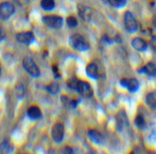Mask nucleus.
I'll return each instance as SVG.
<instances>
[{"label": "nucleus", "mask_w": 156, "mask_h": 154, "mask_svg": "<svg viewBox=\"0 0 156 154\" xmlns=\"http://www.w3.org/2000/svg\"><path fill=\"white\" fill-rule=\"evenodd\" d=\"M0 39H1V33H0Z\"/></svg>", "instance_id": "c85d7f7f"}, {"label": "nucleus", "mask_w": 156, "mask_h": 154, "mask_svg": "<svg viewBox=\"0 0 156 154\" xmlns=\"http://www.w3.org/2000/svg\"><path fill=\"white\" fill-rule=\"evenodd\" d=\"M22 3H27L28 2V0H22Z\"/></svg>", "instance_id": "cd10ccee"}, {"label": "nucleus", "mask_w": 156, "mask_h": 154, "mask_svg": "<svg viewBox=\"0 0 156 154\" xmlns=\"http://www.w3.org/2000/svg\"><path fill=\"white\" fill-rule=\"evenodd\" d=\"M78 80L75 78H72L70 79H69L67 81V86L70 87V89L72 90H76V87H77V84H78Z\"/></svg>", "instance_id": "4be33fe9"}, {"label": "nucleus", "mask_w": 156, "mask_h": 154, "mask_svg": "<svg viewBox=\"0 0 156 154\" xmlns=\"http://www.w3.org/2000/svg\"><path fill=\"white\" fill-rule=\"evenodd\" d=\"M43 22L48 27L54 29L61 28L63 25V18L59 16H46L43 17Z\"/></svg>", "instance_id": "7ed1b4c3"}, {"label": "nucleus", "mask_w": 156, "mask_h": 154, "mask_svg": "<svg viewBox=\"0 0 156 154\" xmlns=\"http://www.w3.org/2000/svg\"><path fill=\"white\" fill-rule=\"evenodd\" d=\"M22 65H23L25 70L31 76L34 77V78H37L40 76V74H41L40 70L35 62L33 61L32 58H29V57H26L24 58L23 61H22Z\"/></svg>", "instance_id": "f03ea898"}, {"label": "nucleus", "mask_w": 156, "mask_h": 154, "mask_svg": "<svg viewBox=\"0 0 156 154\" xmlns=\"http://www.w3.org/2000/svg\"><path fill=\"white\" fill-rule=\"evenodd\" d=\"M27 114L31 120H37L41 117V110L36 106H32L28 108Z\"/></svg>", "instance_id": "f8f14e48"}, {"label": "nucleus", "mask_w": 156, "mask_h": 154, "mask_svg": "<svg viewBox=\"0 0 156 154\" xmlns=\"http://www.w3.org/2000/svg\"><path fill=\"white\" fill-rule=\"evenodd\" d=\"M135 124L139 129H144L145 127V121L143 116L138 115L135 120Z\"/></svg>", "instance_id": "a211bd4d"}, {"label": "nucleus", "mask_w": 156, "mask_h": 154, "mask_svg": "<svg viewBox=\"0 0 156 154\" xmlns=\"http://www.w3.org/2000/svg\"><path fill=\"white\" fill-rule=\"evenodd\" d=\"M41 6L45 11H51L55 7V3L54 0H41Z\"/></svg>", "instance_id": "dca6fc26"}, {"label": "nucleus", "mask_w": 156, "mask_h": 154, "mask_svg": "<svg viewBox=\"0 0 156 154\" xmlns=\"http://www.w3.org/2000/svg\"><path fill=\"white\" fill-rule=\"evenodd\" d=\"M46 89L51 94H56L59 91V86L56 82H52L51 84L47 86Z\"/></svg>", "instance_id": "6ab92c4d"}, {"label": "nucleus", "mask_w": 156, "mask_h": 154, "mask_svg": "<svg viewBox=\"0 0 156 154\" xmlns=\"http://www.w3.org/2000/svg\"><path fill=\"white\" fill-rule=\"evenodd\" d=\"M139 73H145L148 75L149 76L155 77L156 76V64L152 62H148V64L139 71Z\"/></svg>", "instance_id": "9d476101"}, {"label": "nucleus", "mask_w": 156, "mask_h": 154, "mask_svg": "<svg viewBox=\"0 0 156 154\" xmlns=\"http://www.w3.org/2000/svg\"><path fill=\"white\" fill-rule=\"evenodd\" d=\"M76 91L80 93L85 98H90L94 94V91H93L91 86L87 82L83 81H78Z\"/></svg>", "instance_id": "0eeeda50"}, {"label": "nucleus", "mask_w": 156, "mask_h": 154, "mask_svg": "<svg viewBox=\"0 0 156 154\" xmlns=\"http://www.w3.org/2000/svg\"><path fill=\"white\" fill-rule=\"evenodd\" d=\"M15 13V6L11 2H5L0 4V19L7 20Z\"/></svg>", "instance_id": "39448f33"}, {"label": "nucleus", "mask_w": 156, "mask_h": 154, "mask_svg": "<svg viewBox=\"0 0 156 154\" xmlns=\"http://www.w3.org/2000/svg\"><path fill=\"white\" fill-rule=\"evenodd\" d=\"M120 84L122 86V87H126L127 84V79L126 78H124V79H122L120 81Z\"/></svg>", "instance_id": "bb28decb"}, {"label": "nucleus", "mask_w": 156, "mask_h": 154, "mask_svg": "<svg viewBox=\"0 0 156 154\" xmlns=\"http://www.w3.org/2000/svg\"><path fill=\"white\" fill-rule=\"evenodd\" d=\"M64 127L62 123H56L51 130V137L56 143H60L64 139Z\"/></svg>", "instance_id": "423d86ee"}, {"label": "nucleus", "mask_w": 156, "mask_h": 154, "mask_svg": "<svg viewBox=\"0 0 156 154\" xmlns=\"http://www.w3.org/2000/svg\"><path fill=\"white\" fill-rule=\"evenodd\" d=\"M0 75H1V69H0Z\"/></svg>", "instance_id": "c756f323"}, {"label": "nucleus", "mask_w": 156, "mask_h": 154, "mask_svg": "<svg viewBox=\"0 0 156 154\" xmlns=\"http://www.w3.org/2000/svg\"><path fill=\"white\" fill-rule=\"evenodd\" d=\"M145 101L149 108L156 109V93L151 92V93L148 94L145 98Z\"/></svg>", "instance_id": "2eb2a0df"}, {"label": "nucleus", "mask_w": 156, "mask_h": 154, "mask_svg": "<svg viewBox=\"0 0 156 154\" xmlns=\"http://www.w3.org/2000/svg\"><path fill=\"white\" fill-rule=\"evenodd\" d=\"M150 45H151V48L154 52H156V35L152 36L151 41H150Z\"/></svg>", "instance_id": "b1692460"}, {"label": "nucleus", "mask_w": 156, "mask_h": 154, "mask_svg": "<svg viewBox=\"0 0 156 154\" xmlns=\"http://www.w3.org/2000/svg\"><path fill=\"white\" fill-rule=\"evenodd\" d=\"M132 46L139 51H144L147 48V44L141 38H135L132 41Z\"/></svg>", "instance_id": "9b49d317"}, {"label": "nucleus", "mask_w": 156, "mask_h": 154, "mask_svg": "<svg viewBox=\"0 0 156 154\" xmlns=\"http://www.w3.org/2000/svg\"><path fill=\"white\" fill-rule=\"evenodd\" d=\"M67 24L70 28H74L77 26V21L73 16H69L67 19Z\"/></svg>", "instance_id": "412c9836"}, {"label": "nucleus", "mask_w": 156, "mask_h": 154, "mask_svg": "<svg viewBox=\"0 0 156 154\" xmlns=\"http://www.w3.org/2000/svg\"><path fill=\"white\" fill-rule=\"evenodd\" d=\"M103 40H104L105 42H106V43H108V44H112V39H111L109 37H108L107 35L103 36Z\"/></svg>", "instance_id": "393cba45"}, {"label": "nucleus", "mask_w": 156, "mask_h": 154, "mask_svg": "<svg viewBox=\"0 0 156 154\" xmlns=\"http://www.w3.org/2000/svg\"><path fill=\"white\" fill-rule=\"evenodd\" d=\"M64 153H71V152H73L72 149L70 147H69V146H66V147H64Z\"/></svg>", "instance_id": "a878e982"}, {"label": "nucleus", "mask_w": 156, "mask_h": 154, "mask_svg": "<svg viewBox=\"0 0 156 154\" xmlns=\"http://www.w3.org/2000/svg\"><path fill=\"white\" fill-rule=\"evenodd\" d=\"M86 72L87 75L93 79H97L98 78V68H97V64H94V63H90L88 64L86 68Z\"/></svg>", "instance_id": "ddd939ff"}, {"label": "nucleus", "mask_w": 156, "mask_h": 154, "mask_svg": "<svg viewBox=\"0 0 156 154\" xmlns=\"http://www.w3.org/2000/svg\"><path fill=\"white\" fill-rule=\"evenodd\" d=\"M69 43L72 48L79 51H85L90 48L89 43L87 42L84 37L80 34H74L70 36Z\"/></svg>", "instance_id": "f257e3e1"}, {"label": "nucleus", "mask_w": 156, "mask_h": 154, "mask_svg": "<svg viewBox=\"0 0 156 154\" xmlns=\"http://www.w3.org/2000/svg\"><path fill=\"white\" fill-rule=\"evenodd\" d=\"M88 137L96 144H101L103 141V137L101 133L96 130H90L87 133Z\"/></svg>", "instance_id": "1a4fd4ad"}, {"label": "nucleus", "mask_w": 156, "mask_h": 154, "mask_svg": "<svg viewBox=\"0 0 156 154\" xmlns=\"http://www.w3.org/2000/svg\"><path fill=\"white\" fill-rule=\"evenodd\" d=\"M124 24L126 29L130 33L135 32L138 29L137 21L130 12H126L124 15Z\"/></svg>", "instance_id": "20e7f679"}, {"label": "nucleus", "mask_w": 156, "mask_h": 154, "mask_svg": "<svg viewBox=\"0 0 156 154\" xmlns=\"http://www.w3.org/2000/svg\"><path fill=\"white\" fill-rule=\"evenodd\" d=\"M16 96L21 99L24 96V88L22 84H19L16 87Z\"/></svg>", "instance_id": "5701e85b"}, {"label": "nucleus", "mask_w": 156, "mask_h": 154, "mask_svg": "<svg viewBox=\"0 0 156 154\" xmlns=\"http://www.w3.org/2000/svg\"><path fill=\"white\" fill-rule=\"evenodd\" d=\"M16 39L20 43L28 45L34 42V36L31 31H25V32H20L16 35Z\"/></svg>", "instance_id": "6e6552de"}, {"label": "nucleus", "mask_w": 156, "mask_h": 154, "mask_svg": "<svg viewBox=\"0 0 156 154\" xmlns=\"http://www.w3.org/2000/svg\"><path fill=\"white\" fill-rule=\"evenodd\" d=\"M108 2L112 6L116 7V8H121L126 5V0H108Z\"/></svg>", "instance_id": "aec40b11"}, {"label": "nucleus", "mask_w": 156, "mask_h": 154, "mask_svg": "<svg viewBox=\"0 0 156 154\" xmlns=\"http://www.w3.org/2000/svg\"><path fill=\"white\" fill-rule=\"evenodd\" d=\"M80 16L84 21H90L91 18L90 10L88 7H83L80 9Z\"/></svg>", "instance_id": "f3484780"}, {"label": "nucleus", "mask_w": 156, "mask_h": 154, "mask_svg": "<svg viewBox=\"0 0 156 154\" xmlns=\"http://www.w3.org/2000/svg\"><path fill=\"white\" fill-rule=\"evenodd\" d=\"M126 87L130 92H136L139 87V81L136 78H129V79H127V84Z\"/></svg>", "instance_id": "4468645a"}]
</instances>
